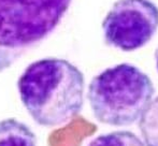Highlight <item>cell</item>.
<instances>
[{
    "label": "cell",
    "mask_w": 158,
    "mask_h": 146,
    "mask_svg": "<svg viewBox=\"0 0 158 146\" xmlns=\"http://www.w3.org/2000/svg\"><path fill=\"white\" fill-rule=\"evenodd\" d=\"M158 29V6L152 0H117L102 22L106 45L123 52L145 46Z\"/></svg>",
    "instance_id": "277c9868"
},
{
    "label": "cell",
    "mask_w": 158,
    "mask_h": 146,
    "mask_svg": "<svg viewBox=\"0 0 158 146\" xmlns=\"http://www.w3.org/2000/svg\"><path fill=\"white\" fill-rule=\"evenodd\" d=\"M83 73L66 59L44 58L30 63L17 81L21 101L43 127H58L77 117L84 104Z\"/></svg>",
    "instance_id": "6da1fadb"
},
{
    "label": "cell",
    "mask_w": 158,
    "mask_h": 146,
    "mask_svg": "<svg viewBox=\"0 0 158 146\" xmlns=\"http://www.w3.org/2000/svg\"><path fill=\"white\" fill-rule=\"evenodd\" d=\"M155 60H156V67H157V71H158V46L155 51Z\"/></svg>",
    "instance_id": "ba28073f"
},
{
    "label": "cell",
    "mask_w": 158,
    "mask_h": 146,
    "mask_svg": "<svg viewBox=\"0 0 158 146\" xmlns=\"http://www.w3.org/2000/svg\"><path fill=\"white\" fill-rule=\"evenodd\" d=\"M154 95V84L148 74L130 63H119L92 79L87 99L98 121L123 127L139 120Z\"/></svg>",
    "instance_id": "7a4b0ae2"
},
{
    "label": "cell",
    "mask_w": 158,
    "mask_h": 146,
    "mask_svg": "<svg viewBox=\"0 0 158 146\" xmlns=\"http://www.w3.org/2000/svg\"><path fill=\"white\" fill-rule=\"evenodd\" d=\"M72 0H0V73L59 25Z\"/></svg>",
    "instance_id": "3957f363"
},
{
    "label": "cell",
    "mask_w": 158,
    "mask_h": 146,
    "mask_svg": "<svg viewBox=\"0 0 158 146\" xmlns=\"http://www.w3.org/2000/svg\"><path fill=\"white\" fill-rule=\"evenodd\" d=\"M0 146H38L35 134L15 118L0 120Z\"/></svg>",
    "instance_id": "5b68a950"
},
{
    "label": "cell",
    "mask_w": 158,
    "mask_h": 146,
    "mask_svg": "<svg viewBox=\"0 0 158 146\" xmlns=\"http://www.w3.org/2000/svg\"><path fill=\"white\" fill-rule=\"evenodd\" d=\"M139 129L145 146H158V96L140 117Z\"/></svg>",
    "instance_id": "8992f818"
},
{
    "label": "cell",
    "mask_w": 158,
    "mask_h": 146,
    "mask_svg": "<svg viewBox=\"0 0 158 146\" xmlns=\"http://www.w3.org/2000/svg\"><path fill=\"white\" fill-rule=\"evenodd\" d=\"M87 146H145L141 139L130 131H114L102 134Z\"/></svg>",
    "instance_id": "52a82bcc"
}]
</instances>
